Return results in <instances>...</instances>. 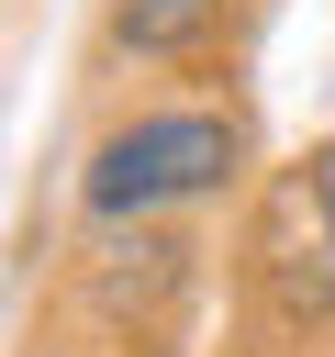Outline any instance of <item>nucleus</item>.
Listing matches in <instances>:
<instances>
[{
    "label": "nucleus",
    "instance_id": "1",
    "mask_svg": "<svg viewBox=\"0 0 335 357\" xmlns=\"http://www.w3.org/2000/svg\"><path fill=\"white\" fill-rule=\"evenodd\" d=\"M234 178H246V112L234 100H156V112H123L78 156V212L89 223H156V212L223 201Z\"/></svg>",
    "mask_w": 335,
    "mask_h": 357
},
{
    "label": "nucleus",
    "instance_id": "3",
    "mask_svg": "<svg viewBox=\"0 0 335 357\" xmlns=\"http://www.w3.org/2000/svg\"><path fill=\"white\" fill-rule=\"evenodd\" d=\"M302 190H313V212H324V234H335V134L302 156Z\"/></svg>",
    "mask_w": 335,
    "mask_h": 357
},
{
    "label": "nucleus",
    "instance_id": "2",
    "mask_svg": "<svg viewBox=\"0 0 335 357\" xmlns=\"http://www.w3.org/2000/svg\"><path fill=\"white\" fill-rule=\"evenodd\" d=\"M234 0H112V45L123 56H201L223 33Z\"/></svg>",
    "mask_w": 335,
    "mask_h": 357
}]
</instances>
